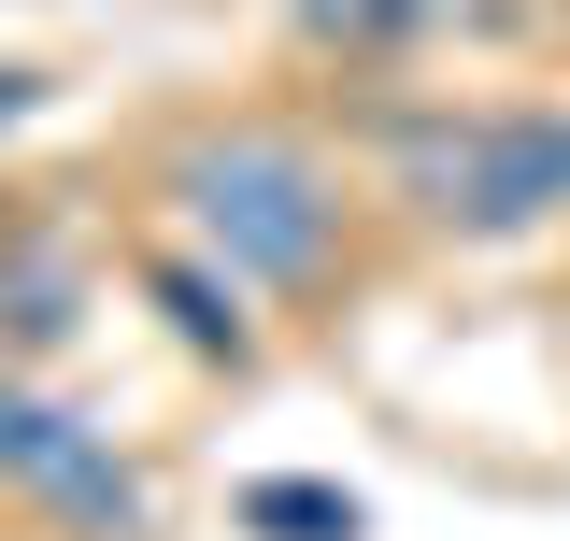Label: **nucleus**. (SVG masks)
Listing matches in <instances>:
<instances>
[{"label": "nucleus", "instance_id": "5", "mask_svg": "<svg viewBox=\"0 0 570 541\" xmlns=\"http://www.w3.org/2000/svg\"><path fill=\"white\" fill-rule=\"evenodd\" d=\"M0 328H14V342H58L71 328V257H0Z\"/></svg>", "mask_w": 570, "mask_h": 541}, {"label": "nucleus", "instance_id": "7", "mask_svg": "<svg viewBox=\"0 0 570 541\" xmlns=\"http://www.w3.org/2000/svg\"><path fill=\"white\" fill-rule=\"evenodd\" d=\"M414 14H428V0H314V29H328V43H400Z\"/></svg>", "mask_w": 570, "mask_h": 541}, {"label": "nucleus", "instance_id": "8", "mask_svg": "<svg viewBox=\"0 0 570 541\" xmlns=\"http://www.w3.org/2000/svg\"><path fill=\"white\" fill-rule=\"evenodd\" d=\"M29 100H43V86H29V71H0V129H14V115H29Z\"/></svg>", "mask_w": 570, "mask_h": 541}, {"label": "nucleus", "instance_id": "4", "mask_svg": "<svg viewBox=\"0 0 570 541\" xmlns=\"http://www.w3.org/2000/svg\"><path fill=\"white\" fill-rule=\"evenodd\" d=\"M243 528L257 541H356V499L343 484H243Z\"/></svg>", "mask_w": 570, "mask_h": 541}, {"label": "nucleus", "instance_id": "1", "mask_svg": "<svg viewBox=\"0 0 570 541\" xmlns=\"http://www.w3.org/2000/svg\"><path fill=\"white\" fill-rule=\"evenodd\" d=\"M171 200H186V228L228 257V285H314V270H328V228H343L328 171H314L299 142H272V129L186 142V157H171Z\"/></svg>", "mask_w": 570, "mask_h": 541}, {"label": "nucleus", "instance_id": "6", "mask_svg": "<svg viewBox=\"0 0 570 541\" xmlns=\"http://www.w3.org/2000/svg\"><path fill=\"white\" fill-rule=\"evenodd\" d=\"M157 314L200 342V356H228V371H243V314H228V285H200V270H157Z\"/></svg>", "mask_w": 570, "mask_h": 541}, {"label": "nucleus", "instance_id": "9", "mask_svg": "<svg viewBox=\"0 0 570 541\" xmlns=\"http://www.w3.org/2000/svg\"><path fill=\"white\" fill-rule=\"evenodd\" d=\"M557 14H570V0H557Z\"/></svg>", "mask_w": 570, "mask_h": 541}, {"label": "nucleus", "instance_id": "2", "mask_svg": "<svg viewBox=\"0 0 570 541\" xmlns=\"http://www.w3.org/2000/svg\"><path fill=\"white\" fill-rule=\"evenodd\" d=\"M400 171H414V200L456 214V228H542V214H570V115H456V129H400Z\"/></svg>", "mask_w": 570, "mask_h": 541}, {"label": "nucleus", "instance_id": "3", "mask_svg": "<svg viewBox=\"0 0 570 541\" xmlns=\"http://www.w3.org/2000/svg\"><path fill=\"white\" fill-rule=\"evenodd\" d=\"M0 471L29 484V499H58V513H86V528H142V484L115 471L58 400H29V385H0Z\"/></svg>", "mask_w": 570, "mask_h": 541}]
</instances>
